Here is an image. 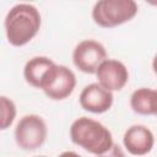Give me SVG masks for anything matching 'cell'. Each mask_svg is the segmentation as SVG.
I'll return each instance as SVG.
<instances>
[{
	"instance_id": "2",
	"label": "cell",
	"mask_w": 157,
	"mask_h": 157,
	"mask_svg": "<svg viewBox=\"0 0 157 157\" xmlns=\"http://www.w3.org/2000/svg\"><path fill=\"white\" fill-rule=\"evenodd\" d=\"M70 139L75 145L96 156L103 155L114 144L110 130L88 117H81L72 121Z\"/></svg>"
},
{
	"instance_id": "12",
	"label": "cell",
	"mask_w": 157,
	"mask_h": 157,
	"mask_svg": "<svg viewBox=\"0 0 157 157\" xmlns=\"http://www.w3.org/2000/svg\"><path fill=\"white\" fill-rule=\"evenodd\" d=\"M0 104H1V130H6L15 121L17 109L15 102L6 96L0 97Z\"/></svg>"
},
{
	"instance_id": "15",
	"label": "cell",
	"mask_w": 157,
	"mask_h": 157,
	"mask_svg": "<svg viewBox=\"0 0 157 157\" xmlns=\"http://www.w3.org/2000/svg\"><path fill=\"white\" fill-rule=\"evenodd\" d=\"M152 70H153V72L157 75V54L155 55V58H153V60H152Z\"/></svg>"
},
{
	"instance_id": "14",
	"label": "cell",
	"mask_w": 157,
	"mask_h": 157,
	"mask_svg": "<svg viewBox=\"0 0 157 157\" xmlns=\"http://www.w3.org/2000/svg\"><path fill=\"white\" fill-rule=\"evenodd\" d=\"M58 157H82V156H80L78 153H76L74 151H64Z\"/></svg>"
},
{
	"instance_id": "8",
	"label": "cell",
	"mask_w": 157,
	"mask_h": 157,
	"mask_svg": "<svg viewBox=\"0 0 157 157\" xmlns=\"http://www.w3.org/2000/svg\"><path fill=\"white\" fill-rule=\"evenodd\" d=\"M113 92L105 90L98 82L85 86L78 97L81 108L94 114L108 112L113 105Z\"/></svg>"
},
{
	"instance_id": "5",
	"label": "cell",
	"mask_w": 157,
	"mask_h": 157,
	"mask_svg": "<svg viewBox=\"0 0 157 157\" xmlns=\"http://www.w3.org/2000/svg\"><path fill=\"white\" fill-rule=\"evenodd\" d=\"M76 87V76L71 69L65 65L54 64L44 77L40 90L53 101L67 98Z\"/></svg>"
},
{
	"instance_id": "13",
	"label": "cell",
	"mask_w": 157,
	"mask_h": 157,
	"mask_svg": "<svg viewBox=\"0 0 157 157\" xmlns=\"http://www.w3.org/2000/svg\"><path fill=\"white\" fill-rule=\"evenodd\" d=\"M97 157H126V156H125V152L123 151V148L118 144H113V146L107 152H104L103 155H99Z\"/></svg>"
},
{
	"instance_id": "6",
	"label": "cell",
	"mask_w": 157,
	"mask_h": 157,
	"mask_svg": "<svg viewBox=\"0 0 157 157\" xmlns=\"http://www.w3.org/2000/svg\"><path fill=\"white\" fill-rule=\"evenodd\" d=\"M107 59L104 45L94 39L81 40L72 52L74 65L85 74H96L99 65Z\"/></svg>"
},
{
	"instance_id": "7",
	"label": "cell",
	"mask_w": 157,
	"mask_h": 157,
	"mask_svg": "<svg viewBox=\"0 0 157 157\" xmlns=\"http://www.w3.org/2000/svg\"><path fill=\"white\" fill-rule=\"evenodd\" d=\"M96 77L105 90L110 92L120 91L129 81V70L124 63L117 59H107L97 69Z\"/></svg>"
},
{
	"instance_id": "16",
	"label": "cell",
	"mask_w": 157,
	"mask_h": 157,
	"mask_svg": "<svg viewBox=\"0 0 157 157\" xmlns=\"http://www.w3.org/2000/svg\"><path fill=\"white\" fill-rule=\"evenodd\" d=\"M36 157H47V156H36Z\"/></svg>"
},
{
	"instance_id": "1",
	"label": "cell",
	"mask_w": 157,
	"mask_h": 157,
	"mask_svg": "<svg viewBox=\"0 0 157 157\" xmlns=\"http://www.w3.org/2000/svg\"><path fill=\"white\" fill-rule=\"evenodd\" d=\"M39 10L27 2L13 5L6 13L4 27L7 42L13 47H22L31 42L40 29Z\"/></svg>"
},
{
	"instance_id": "3",
	"label": "cell",
	"mask_w": 157,
	"mask_h": 157,
	"mask_svg": "<svg viewBox=\"0 0 157 157\" xmlns=\"http://www.w3.org/2000/svg\"><path fill=\"white\" fill-rule=\"evenodd\" d=\"M139 11L134 0H99L93 5L92 18L103 28H113L132 20Z\"/></svg>"
},
{
	"instance_id": "10",
	"label": "cell",
	"mask_w": 157,
	"mask_h": 157,
	"mask_svg": "<svg viewBox=\"0 0 157 157\" xmlns=\"http://www.w3.org/2000/svg\"><path fill=\"white\" fill-rule=\"evenodd\" d=\"M54 61L48 56H33L23 67V77L26 82L36 88H40L48 71L54 66Z\"/></svg>"
},
{
	"instance_id": "11",
	"label": "cell",
	"mask_w": 157,
	"mask_h": 157,
	"mask_svg": "<svg viewBox=\"0 0 157 157\" xmlns=\"http://www.w3.org/2000/svg\"><path fill=\"white\" fill-rule=\"evenodd\" d=\"M131 109L140 115H157V90L140 87L130 96Z\"/></svg>"
},
{
	"instance_id": "4",
	"label": "cell",
	"mask_w": 157,
	"mask_h": 157,
	"mask_svg": "<svg viewBox=\"0 0 157 157\" xmlns=\"http://www.w3.org/2000/svg\"><path fill=\"white\" fill-rule=\"evenodd\" d=\"M13 136L20 148L25 151H34L42 147L47 140V123L38 114L23 115L16 124Z\"/></svg>"
},
{
	"instance_id": "9",
	"label": "cell",
	"mask_w": 157,
	"mask_h": 157,
	"mask_svg": "<svg viewBox=\"0 0 157 157\" xmlns=\"http://www.w3.org/2000/svg\"><path fill=\"white\" fill-rule=\"evenodd\" d=\"M123 144L130 155L145 156L153 148L155 136L147 126L135 124L125 130L123 136Z\"/></svg>"
}]
</instances>
